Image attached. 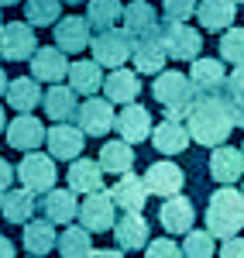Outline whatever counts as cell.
Returning <instances> with one entry per match:
<instances>
[{
	"label": "cell",
	"mask_w": 244,
	"mask_h": 258,
	"mask_svg": "<svg viewBox=\"0 0 244 258\" xmlns=\"http://www.w3.org/2000/svg\"><path fill=\"white\" fill-rule=\"evenodd\" d=\"M234 4H244V0H234Z\"/></svg>",
	"instance_id": "obj_52"
},
{
	"label": "cell",
	"mask_w": 244,
	"mask_h": 258,
	"mask_svg": "<svg viewBox=\"0 0 244 258\" xmlns=\"http://www.w3.org/2000/svg\"><path fill=\"white\" fill-rule=\"evenodd\" d=\"M241 155H244V145H241Z\"/></svg>",
	"instance_id": "obj_53"
},
{
	"label": "cell",
	"mask_w": 244,
	"mask_h": 258,
	"mask_svg": "<svg viewBox=\"0 0 244 258\" xmlns=\"http://www.w3.org/2000/svg\"><path fill=\"white\" fill-rule=\"evenodd\" d=\"M4 131H7V110L0 107V135H4Z\"/></svg>",
	"instance_id": "obj_48"
},
{
	"label": "cell",
	"mask_w": 244,
	"mask_h": 258,
	"mask_svg": "<svg viewBox=\"0 0 244 258\" xmlns=\"http://www.w3.org/2000/svg\"><path fill=\"white\" fill-rule=\"evenodd\" d=\"M110 234L117 238V248H121V251H138V248H144V244H148L151 227H148L144 214H138V210H124V217L114 220Z\"/></svg>",
	"instance_id": "obj_12"
},
{
	"label": "cell",
	"mask_w": 244,
	"mask_h": 258,
	"mask_svg": "<svg viewBox=\"0 0 244 258\" xmlns=\"http://www.w3.org/2000/svg\"><path fill=\"white\" fill-rule=\"evenodd\" d=\"M224 90L230 100H244V62L241 66H234V73L224 80Z\"/></svg>",
	"instance_id": "obj_41"
},
{
	"label": "cell",
	"mask_w": 244,
	"mask_h": 258,
	"mask_svg": "<svg viewBox=\"0 0 244 258\" xmlns=\"http://www.w3.org/2000/svg\"><path fill=\"white\" fill-rule=\"evenodd\" d=\"M165 21H189L196 14V0H162Z\"/></svg>",
	"instance_id": "obj_40"
},
{
	"label": "cell",
	"mask_w": 244,
	"mask_h": 258,
	"mask_svg": "<svg viewBox=\"0 0 244 258\" xmlns=\"http://www.w3.org/2000/svg\"><path fill=\"white\" fill-rule=\"evenodd\" d=\"M234 14H237L234 0H200L196 4V18L203 31H227L234 24Z\"/></svg>",
	"instance_id": "obj_24"
},
{
	"label": "cell",
	"mask_w": 244,
	"mask_h": 258,
	"mask_svg": "<svg viewBox=\"0 0 244 258\" xmlns=\"http://www.w3.org/2000/svg\"><path fill=\"white\" fill-rule=\"evenodd\" d=\"M62 4H83V0H62Z\"/></svg>",
	"instance_id": "obj_50"
},
{
	"label": "cell",
	"mask_w": 244,
	"mask_h": 258,
	"mask_svg": "<svg viewBox=\"0 0 244 258\" xmlns=\"http://www.w3.org/2000/svg\"><path fill=\"white\" fill-rule=\"evenodd\" d=\"M206 231L220 241L244 231V193L234 186H220L206 203Z\"/></svg>",
	"instance_id": "obj_2"
},
{
	"label": "cell",
	"mask_w": 244,
	"mask_h": 258,
	"mask_svg": "<svg viewBox=\"0 0 244 258\" xmlns=\"http://www.w3.org/2000/svg\"><path fill=\"white\" fill-rule=\"evenodd\" d=\"M38 48V38H35V28L28 21H11L0 28V59L7 62H28Z\"/></svg>",
	"instance_id": "obj_7"
},
{
	"label": "cell",
	"mask_w": 244,
	"mask_h": 258,
	"mask_svg": "<svg viewBox=\"0 0 244 258\" xmlns=\"http://www.w3.org/2000/svg\"><path fill=\"white\" fill-rule=\"evenodd\" d=\"M158 220H162V227L169 234H186V231L196 224V207H193V200H186L183 193L165 197L162 210H158Z\"/></svg>",
	"instance_id": "obj_19"
},
{
	"label": "cell",
	"mask_w": 244,
	"mask_h": 258,
	"mask_svg": "<svg viewBox=\"0 0 244 258\" xmlns=\"http://www.w3.org/2000/svg\"><path fill=\"white\" fill-rule=\"evenodd\" d=\"M121 18H124V31H127L131 38L155 35V28H158V14H155V7L144 4V0H131V4L124 7Z\"/></svg>",
	"instance_id": "obj_27"
},
{
	"label": "cell",
	"mask_w": 244,
	"mask_h": 258,
	"mask_svg": "<svg viewBox=\"0 0 244 258\" xmlns=\"http://www.w3.org/2000/svg\"><path fill=\"white\" fill-rule=\"evenodd\" d=\"M7 83L11 80H7V73H4V66H0V97H7Z\"/></svg>",
	"instance_id": "obj_47"
},
{
	"label": "cell",
	"mask_w": 244,
	"mask_h": 258,
	"mask_svg": "<svg viewBox=\"0 0 244 258\" xmlns=\"http://www.w3.org/2000/svg\"><path fill=\"white\" fill-rule=\"evenodd\" d=\"M155 38L165 48V55L176 59V62H193V59H200V52H203L200 31L189 28L186 21H165V24H158L155 28Z\"/></svg>",
	"instance_id": "obj_3"
},
{
	"label": "cell",
	"mask_w": 244,
	"mask_h": 258,
	"mask_svg": "<svg viewBox=\"0 0 244 258\" xmlns=\"http://www.w3.org/2000/svg\"><path fill=\"white\" fill-rule=\"evenodd\" d=\"M69 90L79 93V97H90L103 86V66H97L93 59H79V62H69Z\"/></svg>",
	"instance_id": "obj_28"
},
{
	"label": "cell",
	"mask_w": 244,
	"mask_h": 258,
	"mask_svg": "<svg viewBox=\"0 0 244 258\" xmlns=\"http://www.w3.org/2000/svg\"><path fill=\"white\" fill-rule=\"evenodd\" d=\"M0 28H4V14H0Z\"/></svg>",
	"instance_id": "obj_51"
},
{
	"label": "cell",
	"mask_w": 244,
	"mask_h": 258,
	"mask_svg": "<svg viewBox=\"0 0 244 258\" xmlns=\"http://www.w3.org/2000/svg\"><path fill=\"white\" fill-rule=\"evenodd\" d=\"M189 141L193 138H189V131H186V124L179 117H165L151 127V145L162 155H183L189 148Z\"/></svg>",
	"instance_id": "obj_17"
},
{
	"label": "cell",
	"mask_w": 244,
	"mask_h": 258,
	"mask_svg": "<svg viewBox=\"0 0 244 258\" xmlns=\"http://www.w3.org/2000/svg\"><path fill=\"white\" fill-rule=\"evenodd\" d=\"M41 107H45V117H48V120L72 124V120H76V110H79V93H72L69 86L55 83L52 90L41 93Z\"/></svg>",
	"instance_id": "obj_18"
},
{
	"label": "cell",
	"mask_w": 244,
	"mask_h": 258,
	"mask_svg": "<svg viewBox=\"0 0 244 258\" xmlns=\"http://www.w3.org/2000/svg\"><path fill=\"white\" fill-rule=\"evenodd\" d=\"M69 189L72 193H97V189H103V169L100 162L93 159H72V165H69Z\"/></svg>",
	"instance_id": "obj_30"
},
{
	"label": "cell",
	"mask_w": 244,
	"mask_h": 258,
	"mask_svg": "<svg viewBox=\"0 0 244 258\" xmlns=\"http://www.w3.org/2000/svg\"><path fill=\"white\" fill-rule=\"evenodd\" d=\"M103 93H107V100L110 103H134L138 100V93H141V80H138V73H131V69H110L107 76H103Z\"/></svg>",
	"instance_id": "obj_21"
},
{
	"label": "cell",
	"mask_w": 244,
	"mask_h": 258,
	"mask_svg": "<svg viewBox=\"0 0 244 258\" xmlns=\"http://www.w3.org/2000/svg\"><path fill=\"white\" fill-rule=\"evenodd\" d=\"M55 248H59L62 258H90L93 241H90V231L83 224H65V231H59Z\"/></svg>",
	"instance_id": "obj_34"
},
{
	"label": "cell",
	"mask_w": 244,
	"mask_h": 258,
	"mask_svg": "<svg viewBox=\"0 0 244 258\" xmlns=\"http://www.w3.org/2000/svg\"><path fill=\"white\" fill-rule=\"evenodd\" d=\"M62 18V0H24V21L31 28H52Z\"/></svg>",
	"instance_id": "obj_36"
},
{
	"label": "cell",
	"mask_w": 244,
	"mask_h": 258,
	"mask_svg": "<svg viewBox=\"0 0 244 258\" xmlns=\"http://www.w3.org/2000/svg\"><path fill=\"white\" fill-rule=\"evenodd\" d=\"M217 255V238L210 231H186L183 234V258H213Z\"/></svg>",
	"instance_id": "obj_37"
},
{
	"label": "cell",
	"mask_w": 244,
	"mask_h": 258,
	"mask_svg": "<svg viewBox=\"0 0 244 258\" xmlns=\"http://www.w3.org/2000/svg\"><path fill=\"white\" fill-rule=\"evenodd\" d=\"M28 62H31V76L38 83H62L65 73H69V59H65V52H59L55 45L35 48V55Z\"/></svg>",
	"instance_id": "obj_16"
},
{
	"label": "cell",
	"mask_w": 244,
	"mask_h": 258,
	"mask_svg": "<svg viewBox=\"0 0 244 258\" xmlns=\"http://www.w3.org/2000/svg\"><path fill=\"white\" fill-rule=\"evenodd\" d=\"M224 62L220 59H193V69H189V83L196 86V93H220L224 90Z\"/></svg>",
	"instance_id": "obj_26"
},
{
	"label": "cell",
	"mask_w": 244,
	"mask_h": 258,
	"mask_svg": "<svg viewBox=\"0 0 244 258\" xmlns=\"http://www.w3.org/2000/svg\"><path fill=\"white\" fill-rule=\"evenodd\" d=\"M114 127L127 145H141L151 138V114L141 103H124V110L114 117Z\"/></svg>",
	"instance_id": "obj_13"
},
{
	"label": "cell",
	"mask_w": 244,
	"mask_h": 258,
	"mask_svg": "<svg viewBox=\"0 0 244 258\" xmlns=\"http://www.w3.org/2000/svg\"><path fill=\"white\" fill-rule=\"evenodd\" d=\"M14 4H21V0H0V7H14Z\"/></svg>",
	"instance_id": "obj_49"
},
{
	"label": "cell",
	"mask_w": 244,
	"mask_h": 258,
	"mask_svg": "<svg viewBox=\"0 0 244 258\" xmlns=\"http://www.w3.org/2000/svg\"><path fill=\"white\" fill-rule=\"evenodd\" d=\"M45 145H48V155L59 162H72L83 155L86 148V135L72 124H55V127H45Z\"/></svg>",
	"instance_id": "obj_9"
},
{
	"label": "cell",
	"mask_w": 244,
	"mask_h": 258,
	"mask_svg": "<svg viewBox=\"0 0 244 258\" xmlns=\"http://www.w3.org/2000/svg\"><path fill=\"white\" fill-rule=\"evenodd\" d=\"M55 48L65 52V55H79L83 48H90V24L86 18H76V14H69V18H59L55 24Z\"/></svg>",
	"instance_id": "obj_15"
},
{
	"label": "cell",
	"mask_w": 244,
	"mask_h": 258,
	"mask_svg": "<svg viewBox=\"0 0 244 258\" xmlns=\"http://www.w3.org/2000/svg\"><path fill=\"white\" fill-rule=\"evenodd\" d=\"M144 189L151 193V197H176V193H183V182H186V172L176 165V162H151L148 169H144Z\"/></svg>",
	"instance_id": "obj_10"
},
{
	"label": "cell",
	"mask_w": 244,
	"mask_h": 258,
	"mask_svg": "<svg viewBox=\"0 0 244 258\" xmlns=\"http://www.w3.org/2000/svg\"><path fill=\"white\" fill-rule=\"evenodd\" d=\"M18 179L24 189H31L35 197L48 193L55 182H59V169L52 155H41V152H24V159L18 165Z\"/></svg>",
	"instance_id": "obj_6"
},
{
	"label": "cell",
	"mask_w": 244,
	"mask_h": 258,
	"mask_svg": "<svg viewBox=\"0 0 244 258\" xmlns=\"http://www.w3.org/2000/svg\"><path fill=\"white\" fill-rule=\"evenodd\" d=\"M220 258H244V238H224V244H220Z\"/></svg>",
	"instance_id": "obj_42"
},
{
	"label": "cell",
	"mask_w": 244,
	"mask_h": 258,
	"mask_svg": "<svg viewBox=\"0 0 244 258\" xmlns=\"http://www.w3.org/2000/svg\"><path fill=\"white\" fill-rule=\"evenodd\" d=\"M121 14H124L121 0H86V24H90V31L117 28Z\"/></svg>",
	"instance_id": "obj_35"
},
{
	"label": "cell",
	"mask_w": 244,
	"mask_h": 258,
	"mask_svg": "<svg viewBox=\"0 0 244 258\" xmlns=\"http://www.w3.org/2000/svg\"><path fill=\"white\" fill-rule=\"evenodd\" d=\"M241 179H244V176H241ZM241 193H244V189H241Z\"/></svg>",
	"instance_id": "obj_55"
},
{
	"label": "cell",
	"mask_w": 244,
	"mask_h": 258,
	"mask_svg": "<svg viewBox=\"0 0 244 258\" xmlns=\"http://www.w3.org/2000/svg\"><path fill=\"white\" fill-rule=\"evenodd\" d=\"M35 210H38V200L31 189H4L0 193V217L11 220V224H28V220L35 217Z\"/></svg>",
	"instance_id": "obj_22"
},
{
	"label": "cell",
	"mask_w": 244,
	"mask_h": 258,
	"mask_svg": "<svg viewBox=\"0 0 244 258\" xmlns=\"http://www.w3.org/2000/svg\"><path fill=\"white\" fill-rule=\"evenodd\" d=\"M4 138H7L11 148H18V152H38L41 141H45V124L38 117H31V114H18L14 120H7Z\"/></svg>",
	"instance_id": "obj_14"
},
{
	"label": "cell",
	"mask_w": 244,
	"mask_h": 258,
	"mask_svg": "<svg viewBox=\"0 0 244 258\" xmlns=\"http://www.w3.org/2000/svg\"><path fill=\"white\" fill-rule=\"evenodd\" d=\"M151 97L162 103L165 110H176V114H186V107L196 97V86L189 83L186 73L179 69H162L155 73V83H151Z\"/></svg>",
	"instance_id": "obj_4"
},
{
	"label": "cell",
	"mask_w": 244,
	"mask_h": 258,
	"mask_svg": "<svg viewBox=\"0 0 244 258\" xmlns=\"http://www.w3.org/2000/svg\"><path fill=\"white\" fill-rule=\"evenodd\" d=\"M41 210H45V217L52 220V224H72V217H76V210H79V200H76V193L65 186V189H48L45 193V200H41Z\"/></svg>",
	"instance_id": "obj_29"
},
{
	"label": "cell",
	"mask_w": 244,
	"mask_h": 258,
	"mask_svg": "<svg viewBox=\"0 0 244 258\" xmlns=\"http://www.w3.org/2000/svg\"><path fill=\"white\" fill-rule=\"evenodd\" d=\"M11 182H14V169H11V162H7V159H0V193L11 189Z\"/></svg>",
	"instance_id": "obj_44"
},
{
	"label": "cell",
	"mask_w": 244,
	"mask_h": 258,
	"mask_svg": "<svg viewBox=\"0 0 244 258\" xmlns=\"http://www.w3.org/2000/svg\"><path fill=\"white\" fill-rule=\"evenodd\" d=\"M131 59H134V69L144 73V76H155V73H162L169 55H165V48L158 45L155 35H144V38H134L131 45Z\"/></svg>",
	"instance_id": "obj_23"
},
{
	"label": "cell",
	"mask_w": 244,
	"mask_h": 258,
	"mask_svg": "<svg viewBox=\"0 0 244 258\" xmlns=\"http://www.w3.org/2000/svg\"><path fill=\"white\" fill-rule=\"evenodd\" d=\"M76 217H79V224L86 227V231H97V234L110 231V227H114V220H117L114 197H110V193H103V189L86 193V200H83L79 210H76Z\"/></svg>",
	"instance_id": "obj_8"
},
{
	"label": "cell",
	"mask_w": 244,
	"mask_h": 258,
	"mask_svg": "<svg viewBox=\"0 0 244 258\" xmlns=\"http://www.w3.org/2000/svg\"><path fill=\"white\" fill-rule=\"evenodd\" d=\"M144 258H183V248L172 238H155L144 244Z\"/></svg>",
	"instance_id": "obj_39"
},
{
	"label": "cell",
	"mask_w": 244,
	"mask_h": 258,
	"mask_svg": "<svg viewBox=\"0 0 244 258\" xmlns=\"http://www.w3.org/2000/svg\"><path fill=\"white\" fill-rule=\"evenodd\" d=\"M31 258H38V255H31Z\"/></svg>",
	"instance_id": "obj_54"
},
{
	"label": "cell",
	"mask_w": 244,
	"mask_h": 258,
	"mask_svg": "<svg viewBox=\"0 0 244 258\" xmlns=\"http://www.w3.org/2000/svg\"><path fill=\"white\" fill-rule=\"evenodd\" d=\"M230 124L234 127H244V100H230Z\"/></svg>",
	"instance_id": "obj_43"
},
{
	"label": "cell",
	"mask_w": 244,
	"mask_h": 258,
	"mask_svg": "<svg viewBox=\"0 0 244 258\" xmlns=\"http://www.w3.org/2000/svg\"><path fill=\"white\" fill-rule=\"evenodd\" d=\"M100 169H103V172H110V176H124V172H131V169H134V148H131L124 138L107 141V145L100 148Z\"/></svg>",
	"instance_id": "obj_33"
},
{
	"label": "cell",
	"mask_w": 244,
	"mask_h": 258,
	"mask_svg": "<svg viewBox=\"0 0 244 258\" xmlns=\"http://www.w3.org/2000/svg\"><path fill=\"white\" fill-rule=\"evenodd\" d=\"M131 45H134V38L124 28H107V31H97V38H90L93 62L103 69H121L131 59Z\"/></svg>",
	"instance_id": "obj_5"
},
{
	"label": "cell",
	"mask_w": 244,
	"mask_h": 258,
	"mask_svg": "<svg viewBox=\"0 0 244 258\" xmlns=\"http://www.w3.org/2000/svg\"><path fill=\"white\" fill-rule=\"evenodd\" d=\"M210 176L217 179L220 186H234V182L244 176V155L237 148H230L227 141L217 145L213 155H210Z\"/></svg>",
	"instance_id": "obj_20"
},
{
	"label": "cell",
	"mask_w": 244,
	"mask_h": 258,
	"mask_svg": "<svg viewBox=\"0 0 244 258\" xmlns=\"http://www.w3.org/2000/svg\"><path fill=\"white\" fill-rule=\"evenodd\" d=\"M0 258H14V241L0 234Z\"/></svg>",
	"instance_id": "obj_46"
},
{
	"label": "cell",
	"mask_w": 244,
	"mask_h": 258,
	"mask_svg": "<svg viewBox=\"0 0 244 258\" xmlns=\"http://www.w3.org/2000/svg\"><path fill=\"white\" fill-rule=\"evenodd\" d=\"M114 117H117V114H114V103H110V100H97V97L83 100L79 110H76L79 131L90 135V138H103V135L114 127Z\"/></svg>",
	"instance_id": "obj_11"
},
{
	"label": "cell",
	"mask_w": 244,
	"mask_h": 258,
	"mask_svg": "<svg viewBox=\"0 0 244 258\" xmlns=\"http://www.w3.org/2000/svg\"><path fill=\"white\" fill-rule=\"evenodd\" d=\"M183 117H186L189 138L206 145V148L224 145L230 127H234L230 124V100H227V93H196Z\"/></svg>",
	"instance_id": "obj_1"
},
{
	"label": "cell",
	"mask_w": 244,
	"mask_h": 258,
	"mask_svg": "<svg viewBox=\"0 0 244 258\" xmlns=\"http://www.w3.org/2000/svg\"><path fill=\"white\" fill-rule=\"evenodd\" d=\"M110 197H114V207H117V210H138V214H144V203H148L144 179L124 172V176L117 179V186L110 189Z\"/></svg>",
	"instance_id": "obj_25"
},
{
	"label": "cell",
	"mask_w": 244,
	"mask_h": 258,
	"mask_svg": "<svg viewBox=\"0 0 244 258\" xmlns=\"http://www.w3.org/2000/svg\"><path fill=\"white\" fill-rule=\"evenodd\" d=\"M55 241H59V231H55V224L45 217V220H28L24 224V248L31 251V255L45 258L52 248H55Z\"/></svg>",
	"instance_id": "obj_31"
},
{
	"label": "cell",
	"mask_w": 244,
	"mask_h": 258,
	"mask_svg": "<svg viewBox=\"0 0 244 258\" xmlns=\"http://www.w3.org/2000/svg\"><path fill=\"white\" fill-rule=\"evenodd\" d=\"M7 103L18 110V114H31L41 103V86L35 76H21V80L7 83Z\"/></svg>",
	"instance_id": "obj_32"
},
{
	"label": "cell",
	"mask_w": 244,
	"mask_h": 258,
	"mask_svg": "<svg viewBox=\"0 0 244 258\" xmlns=\"http://www.w3.org/2000/svg\"><path fill=\"white\" fill-rule=\"evenodd\" d=\"M220 59L241 66L244 62V28H227L220 38Z\"/></svg>",
	"instance_id": "obj_38"
},
{
	"label": "cell",
	"mask_w": 244,
	"mask_h": 258,
	"mask_svg": "<svg viewBox=\"0 0 244 258\" xmlns=\"http://www.w3.org/2000/svg\"><path fill=\"white\" fill-rule=\"evenodd\" d=\"M90 258H124L121 248H100V251H90Z\"/></svg>",
	"instance_id": "obj_45"
}]
</instances>
